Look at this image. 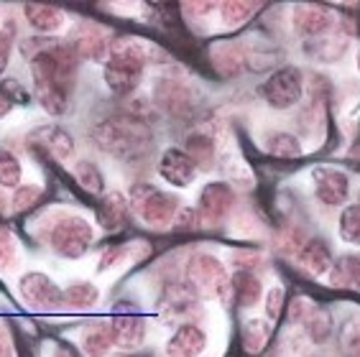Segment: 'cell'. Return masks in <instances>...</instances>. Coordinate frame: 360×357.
<instances>
[{
	"mask_svg": "<svg viewBox=\"0 0 360 357\" xmlns=\"http://www.w3.org/2000/svg\"><path fill=\"white\" fill-rule=\"evenodd\" d=\"M18 266V242L13 233L0 227V273H8Z\"/></svg>",
	"mask_w": 360,
	"mask_h": 357,
	"instance_id": "obj_38",
	"label": "cell"
},
{
	"mask_svg": "<svg viewBox=\"0 0 360 357\" xmlns=\"http://www.w3.org/2000/svg\"><path fill=\"white\" fill-rule=\"evenodd\" d=\"M72 174H75L77 184L82 186L84 192H90V194L105 192V176H103V171H100V166L87 161V158L77 161V164L72 166Z\"/></svg>",
	"mask_w": 360,
	"mask_h": 357,
	"instance_id": "obj_26",
	"label": "cell"
},
{
	"mask_svg": "<svg viewBox=\"0 0 360 357\" xmlns=\"http://www.w3.org/2000/svg\"><path fill=\"white\" fill-rule=\"evenodd\" d=\"M245 62V48L240 44H222L212 54V67L220 77H236Z\"/></svg>",
	"mask_w": 360,
	"mask_h": 357,
	"instance_id": "obj_23",
	"label": "cell"
},
{
	"mask_svg": "<svg viewBox=\"0 0 360 357\" xmlns=\"http://www.w3.org/2000/svg\"><path fill=\"white\" fill-rule=\"evenodd\" d=\"M269 337H271V330L266 322H248L243 327V350L248 352V355H258V352H264V347L269 344Z\"/></svg>",
	"mask_w": 360,
	"mask_h": 357,
	"instance_id": "obj_32",
	"label": "cell"
},
{
	"mask_svg": "<svg viewBox=\"0 0 360 357\" xmlns=\"http://www.w3.org/2000/svg\"><path fill=\"white\" fill-rule=\"evenodd\" d=\"M82 350L87 357H105L112 350L110 337H108V332H105L103 324H100L97 330H90L82 337Z\"/></svg>",
	"mask_w": 360,
	"mask_h": 357,
	"instance_id": "obj_36",
	"label": "cell"
},
{
	"mask_svg": "<svg viewBox=\"0 0 360 357\" xmlns=\"http://www.w3.org/2000/svg\"><path fill=\"white\" fill-rule=\"evenodd\" d=\"M13 41H15V21L13 18H6L3 26H0V74L6 72L8 62H11Z\"/></svg>",
	"mask_w": 360,
	"mask_h": 357,
	"instance_id": "obj_39",
	"label": "cell"
},
{
	"mask_svg": "<svg viewBox=\"0 0 360 357\" xmlns=\"http://www.w3.org/2000/svg\"><path fill=\"white\" fill-rule=\"evenodd\" d=\"M92 141L103 153L133 164L143 161L153 151V131L143 117H136L131 112L105 117L92 128Z\"/></svg>",
	"mask_w": 360,
	"mask_h": 357,
	"instance_id": "obj_2",
	"label": "cell"
},
{
	"mask_svg": "<svg viewBox=\"0 0 360 357\" xmlns=\"http://www.w3.org/2000/svg\"><path fill=\"white\" fill-rule=\"evenodd\" d=\"M266 151L274 158H299L302 156V143L291 133H271L266 138Z\"/></svg>",
	"mask_w": 360,
	"mask_h": 357,
	"instance_id": "obj_28",
	"label": "cell"
},
{
	"mask_svg": "<svg viewBox=\"0 0 360 357\" xmlns=\"http://www.w3.org/2000/svg\"><path fill=\"white\" fill-rule=\"evenodd\" d=\"M72 48L77 51L79 59H92V62H108L110 56L112 39L105 34L103 28L95 23H79L72 39Z\"/></svg>",
	"mask_w": 360,
	"mask_h": 357,
	"instance_id": "obj_14",
	"label": "cell"
},
{
	"mask_svg": "<svg viewBox=\"0 0 360 357\" xmlns=\"http://www.w3.org/2000/svg\"><path fill=\"white\" fill-rule=\"evenodd\" d=\"M302 89H304V74L297 67H281L269 77L261 87L264 100L274 110H289L302 100Z\"/></svg>",
	"mask_w": 360,
	"mask_h": 357,
	"instance_id": "obj_9",
	"label": "cell"
},
{
	"mask_svg": "<svg viewBox=\"0 0 360 357\" xmlns=\"http://www.w3.org/2000/svg\"><path fill=\"white\" fill-rule=\"evenodd\" d=\"M281 311H284V289L274 286L269 291V299H266V314H269V319H278Z\"/></svg>",
	"mask_w": 360,
	"mask_h": 357,
	"instance_id": "obj_42",
	"label": "cell"
},
{
	"mask_svg": "<svg viewBox=\"0 0 360 357\" xmlns=\"http://www.w3.org/2000/svg\"><path fill=\"white\" fill-rule=\"evenodd\" d=\"M230 294H233V301H236L238 309H250L256 306L261 294H264V286H261V278L250 271H238L230 281Z\"/></svg>",
	"mask_w": 360,
	"mask_h": 357,
	"instance_id": "obj_20",
	"label": "cell"
},
{
	"mask_svg": "<svg viewBox=\"0 0 360 357\" xmlns=\"http://www.w3.org/2000/svg\"><path fill=\"white\" fill-rule=\"evenodd\" d=\"M34 77L36 100L49 115H64L70 108L77 77V51L72 44L51 39H26L21 44Z\"/></svg>",
	"mask_w": 360,
	"mask_h": 357,
	"instance_id": "obj_1",
	"label": "cell"
},
{
	"mask_svg": "<svg viewBox=\"0 0 360 357\" xmlns=\"http://www.w3.org/2000/svg\"><path fill=\"white\" fill-rule=\"evenodd\" d=\"M340 352L345 357H360V319H347L338 332Z\"/></svg>",
	"mask_w": 360,
	"mask_h": 357,
	"instance_id": "obj_33",
	"label": "cell"
},
{
	"mask_svg": "<svg viewBox=\"0 0 360 357\" xmlns=\"http://www.w3.org/2000/svg\"><path fill=\"white\" fill-rule=\"evenodd\" d=\"M335 289H360V255H342L330 271Z\"/></svg>",
	"mask_w": 360,
	"mask_h": 357,
	"instance_id": "obj_22",
	"label": "cell"
},
{
	"mask_svg": "<svg viewBox=\"0 0 360 357\" xmlns=\"http://www.w3.org/2000/svg\"><path fill=\"white\" fill-rule=\"evenodd\" d=\"M125 255H128L125 247H110V250H105V255L100 258V271H108V268L118 266Z\"/></svg>",
	"mask_w": 360,
	"mask_h": 357,
	"instance_id": "obj_43",
	"label": "cell"
},
{
	"mask_svg": "<svg viewBox=\"0 0 360 357\" xmlns=\"http://www.w3.org/2000/svg\"><path fill=\"white\" fill-rule=\"evenodd\" d=\"M194 316H202V309L197 306L192 296H176L164 309V319L167 322H179V327L181 324H194Z\"/></svg>",
	"mask_w": 360,
	"mask_h": 357,
	"instance_id": "obj_29",
	"label": "cell"
},
{
	"mask_svg": "<svg viewBox=\"0 0 360 357\" xmlns=\"http://www.w3.org/2000/svg\"><path fill=\"white\" fill-rule=\"evenodd\" d=\"M345 36H340V39H319V41H314V46H309V54H314L322 62H338L340 56L345 54Z\"/></svg>",
	"mask_w": 360,
	"mask_h": 357,
	"instance_id": "obj_37",
	"label": "cell"
},
{
	"mask_svg": "<svg viewBox=\"0 0 360 357\" xmlns=\"http://www.w3.org/2000/svg\"><path fill=\"white\" fill-rule=\"evenodd\" d=\"M297 263H299V271H304L307 275L322 278V275H327L333 271L335 258L325 240H307L302 245V250L297 253Z\"/></svg>",
	"mask_w": 360,
	"mask_h": 357,
	"instance_id": "obj_17",
	"label": "cell"
},
{
	"mask_svg": "<svg viewBox=\"0 0 360 357\" xmlns=\"http://www.w3.org/2000/svg\"><path fill=\"white\" fill-rule=\"evenodd\" d=\"M23 176V166L18 161L15 153H11L8 148H0V186L3 189H18Z\"/></svg>",
	"mask_w": 360,
	"mask_h": 357,
	"instance_id": "obj_31",
	"label": "cell"
},
{
	"mask_svg": "<svg viewBox=\"0 0 360 357\" xmlns=\"http://www.w3.org/2000/svg\"><path fill=\"white\" fill-rule=\"evenodd\" d=\"M151 97L153 105L161 112H167L172 117H187L197 108L200 92H197V84L189 77L179 74V72H169V74H161L153 82Z\"/></svg>",
	"mask_w": 360,
	"mask_h": 357,
	"instance_id": "obj_6",
	"label": "cell"
},
{
	"mask_svg": "<svg viewBox=\"0 0 360 357\" xmlns=\"http://www.w3.org/2000/svg\"><path fill=\"white\" fill-rule=\"evenodd\" d=\"M187 283L192 289V296H202V299H215L222 296L230 289L228 271L217 261L215 255L210 253H197L187 261Z\"/></svg>",
	"mask_w": 360,
	"mask_h": 357,
	"instance_id": "obj_7",
	"label": "cell"
},
{
	"mask_svg": "<svg viewBox=\"0 0 360 357\" xmlns=\"http://www.w3.org/2000/svg\"><path fill=\"white\" fill-rule=\"evenodd\" d=\"M314 178V194L325 207H340L345 205L350 197V178L340 169H330V166H319L312 174Z\"/></svg>",
	"mask_w": 360,
	"mask_h": 357,
	"instance_id": "obj_13",
	"label": "cell"
},
{
	"mask_svg": "<svg viewBox=\"0 0 360 357\" xmlns=\"http://www.w3.org/2000/svg\"><path fill=\"white\" fill-rule=\"evenodd\" d=\"M314 309H317V306H314L309 299L299 296V299H294V301L289 304V322L291 324H304Z\"/></svg>",
	"mask_w": 360,
	"mask_h": 357,
	"instance_id": "obj_41",
	"label": "cell"
},
{
	"mask_svg": "<svg viewBox=\"0 0 360 357\" xmlns=\"http://www.w3.org/2000/svg\"><path fill=\"white\" fill-rule=\"evenodd\" d=\"M174 230H179V233H192V230H200L202 222H200V212L194 209V207H184L179 209L176 214V220H174Z\"/></svg>",
	"mask_w": 360,
	"mask_h": 357,
	"instance_id": "obj_40",
	"label": "cell"
},
{
	"mask_svg": "<svg viewBox=\"0 0 360 357\" xmlns=\"http://www.w3.org/2000/svg\"><path fill=\"white\" fill-rule=\"evenodd\" d=\"M131 209L143 225L153 227V230H164V227L174 225L176 214H179V200L174 194L164 192L153 184H133L131 186Z\"/></svg>",
	"mask_w": 360,
	"mask_h": 357,
	"instance_id": "obj_5",
	"label": "cell"
},
{
	"mask_svg": "<svg viewBox=\"0 0 360 357\" xmlns=\"http://www.w3.org/2000/svg\"><path fill=\"white\" fill-rule=\"evenodd\" d=\"M23 15H26L28 26L39 34H56L67 23V15L51 6H23Z\"/></svg>",
	"mask_w": 360,
	"mask_h": 357,
	"instance_id": "obj_21",
	"label": "cell"
},
{
	"mask_svg": "<svg viewBox=\"0 0 360 357\" xmlns=\"http://www.w3.org/2000/svg\"><path fill=\"white\" fill-rule=\"evenodd\" d=\"M41 197H44V189L39 184H21L13 192V200H11V212H15V214L28 212L31 207H36L39 202H41Z\"/></svg>",
	"mask_w": 360,
	"mask_h": 357,
	"instance_id": "obj_35",
	"label": "cell"
},
{
	"mask_svg": "<svg viewBox=\"0 0 360 357\" xmlns=\"http://www.w3.org/2000/svg\"><path fill=\"white\" fill-rule=\"evenodd\" d=\"M54 357H70V355H67V352H64V350H62V352H56V355H54Z\"/></svg>",
	"mask_w": 360,
	"mask_h": 357,
	"instance_id": "obj_47",
	"label": "cell"
},
{
	"mask_svg": "<svg viewBox=\"0 0 360 357\" xmlns=\"http://www.w3.org/2000/svg\"><path fill=\"white\" fill-rule=\"evenodd\" d=\"M197 164H194L192 158H189L187 151H181V148H169V151L161 153L159 158V174L164 181H169L172 186H189L197 178Z\"/></svg>",
	"mask_w": 360,
	"mask_h": 357,
	"instance_id": "obj_16",
	"label": "cell"
},
{
	"mask_svg": "<svg viewBox=\"0 0 360 357\" xmlns=\"http://www.w3.org/2000/svg\"><path fill=\"white\" fill-rule=\"evenodd\" d=\"M217 8H220V6H215V3H189V6H184L181 11H184V13H189V15H194V18H202V15L215 13Z\"/></svg>",
	"mask_w": 360,
	"mask_h": 357,
	"instance_id": "obj_44",
	"label": "cell"
},
{
	"mask_svg": "<svg viewBox=\"0 0 360 357\" xmlns=\"http://www.w3.org/2000/svg\"><path fill=\"white\" fill-rule=\"evenodd\" d=\"M148 59H151V48L146 46L141 39H131V36L112 39L110 56H108L103 69L108 89L118 97L133 95L139 89L141 79H143Z\"/></svg>",
	"mask_w": 360,
	"mask_h": 357,
	"instance_id": "obj_3",
	"label": "cell"
},
{
	"mask_svg": "<svg viewBox=\"0 0 360 357\" xmlns=\"http://www.w3.org/2000/svg\"><path fill=\"white\" fill-rule=\"evenodd\" d=\"M291 23L307 39H325L335 26V13L327 6H297Z\"/></svg>",
	"mask_w": 360,
	"mask_h": 357,
	"instance_id": "obj_15",
	"label": "cell"
},
{
	"mask_svg": "<svg viewBox=\"0 0 360 357\" xmlns=\"http://www.w3.org/2000/svg\"><path fill=\"white\" fill-rule=\"evenodd\" d=\"M0 357H13V342L3 330H0Z\"/></svg>",
	"mask_w": 360,
	"mask_h": 357,
	"instance_id": "obj_45",
	"label": "cell"
},
{
	"mask_svg": "<svg viewBox=\"0 0 360 357\" xmlns=\"http://www.w3.org/2000/svg\"><path fill=\"white\" fill-rule=\"evenodd\" d=\"M128 214H131V202L125 200L120 192L105 194L100 207H97V220L105 230H120L128 222Z\"/></svg>",
	"mask_w": 360,
	"mask_h": 357,
	"instance_id": "obj_19",
	"label": "cell"
},
{
	"mask_svg": "<svg viewBox=\"0 0 360 357\" xmlns=\"http://www.w3.org/2000/svg\"><path fill=\"white\" fill-rule=\"evenodd\" d=\"M207 347V335L197 324H181L179 330L169 337L167 355L169 357H200Z\"/></svg>",
	"mask_w": 360,
	"mask_h": 357,
	"instance_id": "obj_18",
	"label": "cell"
},
{
	"mask_svg": "<svg viewBox=\"0 0 360 357\" xmlns=\"http://www.w3.org/2000/svg\"><path fill=\"white\" fill-rule=\"evenodd\" d=\"M103 327L110 337L112 347H120V350H139L146 339V322L133 304L120 301Z\"/></svg>",
	"mask_w": 360,
	"mask_h": 357,
	"instance_id": "obj_8",
	"label": "cell"
},
{
	"mask_svg": "<svg viewBox=\"0 0 360 357\" xmlns=\"http://www.w3.org/2000/svg\"><path fill=\"white\" fill-rule=\"evenodd\" d=\"M187 153L197 164V169H210L215 164V141L205 133H192L187 138Z\"/></svg>",
	"mask_w": 360,
	"mask_h": 357,
	"instance_id": "obj_27",
	"label": "cell"
},
{
	"mask_svg": "<svg viewBox=\"0 0 360 357\" xmlns=\"http://www.w3.org/2000/svg\"><path fill=\"white\" fill-rule=\"evenodd\" d=\"M233 209H236V192L228 184L210 181L200 192L197 212H200L202 227H220L230 217Z\"/></svg>",
	"mask_w": 360,
	"mask_h": 357,
	"instance_id": "obj_11",
	"label": "cell"
},
{
	"mask_svg": "<svg viewBox=\"0 0 360 357\" xmlns=\"http://www.w3.org/2000/svg\"><path fill=\"white\" fill-rule=\"evenodd\" d=\"M11 108H13V100L0 92V120H3V117H6L8 112H11Z\"/></svg>",
	"mask_w": 360,
	"mask_h": 357,
	"instance_id": "obj_46",
	"label": "cell"
},
{
	"mask_svg": "<svg viewBox=\"0 0 360 357\" xmlns=\"http://www.w3.org/2000/svg\"><path fill=\"white\" fill-rule=\"evenodd\" d=\"M258 3H245V0H228V3H220L217 13H220V21L225 28H238L248 21L250 15L258 11Z\"/></svg>",
	"mask_w": 360,
	"mask_h": 357,
	"instance_id": "obj_25",
	"label": "cell"
},
{
	"mask_svg": "<svg viewBox=\"0 0 360 357\" xmlns=\"http://www.w3.org/2000/svg\"><path fill=\"white\" fill-rule=\"evenodd\" d=\"M62 296L67 309H90V306L97 304V299H100V291L90 281H75L64 289Z\"/></svg>",
	"mask_w": 360,
	"mask_h": 357,
	"instance_id": "obj_24",
	"label": "cell"
},
{
	"mask_svg": "<svg viewBox=\"0 0 360 357\" xmlns=\"http://www.w3.org/2000/svg\"><path fill=\"white\" fill-rule=\"evenodd\" d=\"M340 238L350 245H360V205H347L340 214Z\"/></svg>",
	"mask_w": 360,
	"mask_h": 357,
	"instance_id": "obj_34",
	"label": "cell"
},
{
	"mask_svg": "<svg viewBox=\"0 0 360 357\" xmlns=\"http://www.w3.org/2000/svg\"><path fill=\"white\" fill-rule=\"evenodd\" d=\"M46 222L49 225H44L41 230L44 242L62 258H82L95 242V227L79 214L54 212Z\"/></svg>",
	"mask_w": 360,
	"mask_h": 357,
	"instance_id": "obj_4",
	"label": "cell"
},
{
	"mask_svg": "<svg viewBox=\"0 0 360 357\" xmlns=\"http://www.w3.org/2000/svg\"><path fill=\"white\" fill-rule=\"evenodd\" d=\"M333 316H330V311L327 309H314L312 314H309V319L304 322V330L307 335H309V339H312L314 344H325L330 337H333Z\"/></svg>",
	"mask_w": 360,
	"mask_h": 357,
	"instance_id": "obj_30",
	"label": "cell"
},
{
	"mask_svg": "<svg viewBox=\"0 0 360 357\" xmlns=\"http://www.w3.org/2000/svg\"><path fill=\"white\" fill-rule=\"evenodd\" d=\"M62 294L64 291L46 273H39V271L23 273L21 281H18V296H21V301L26 304L28 309H36V311L62 309L64 306Z\"/></svg>",
	"mask_w": 360,
	"mask_h": 357,
	"instance_id": "obj_10",
	"label": "cell"
},
{
	"mask_svg": "<svg viewBox=\"0 0 360 357\" xmlns=\"http://www.w3.org/2000/svg\"><path fill=\"white\" fill-rule=\"evenodd\" d=\"M28 148L41 151L44 156L56 158V161H67L75 153V138L59 125H44L28 136Z\"/></svg>",
	"mask_w": 360,
	"mask_h": 357,
	"instance_id": "obj_12",
	"label": "cell"
}]
</instances>
